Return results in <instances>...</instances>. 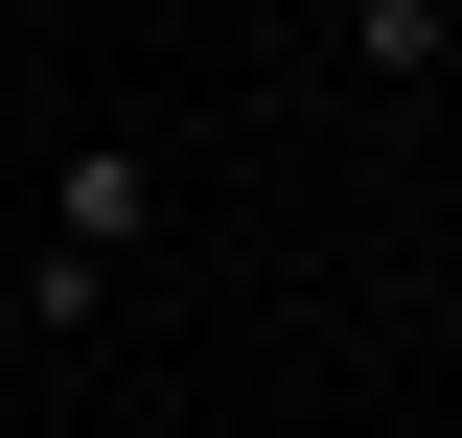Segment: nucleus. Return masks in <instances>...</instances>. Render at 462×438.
Wrapping results in <instances>:
<instances>
[{"mask_svg":"<svg viewBox=\"0 0 462 438\" xmlns=\"http://www.w3.org/2000/svg\"><path fill=\"white\" fill-rule=\"evenodd\" d=\"M139 231H162V162H139V139H69V162H47V254H69V277H116Z\"/></svg>","mask_w":462,"mask_h":438,"instance_id":"1","label":"nucleus"},{"mask_svg":"<svg viewBox=\"0 0 462 438\" xmlns=\"http://www.w3.org/2000/svg\"><path fill=\"white\" fill-rule=\"evenodd\" d=\"M324 23H346L370 69H439V0H324Z\"/></svg>","mask_w":462,"mask_h":438,"instance_id":"2","label":"nucleus"}]
</instances>
